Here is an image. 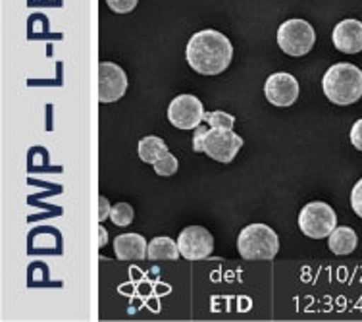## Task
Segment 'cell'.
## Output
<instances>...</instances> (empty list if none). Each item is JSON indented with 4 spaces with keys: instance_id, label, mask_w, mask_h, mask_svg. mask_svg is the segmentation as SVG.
Wrapping results in <instances>:
<instances>
[{
    "instance_id": "1",
    "label": "cell",
    "mask_w": 362,
    "mask_h": 322,
    "mask_svg": "<svg viewBox=\"0 0 362 322\" xmlns=\"http://www.w3.org/2000/svg\"><path fill=\"white\" fill-rule=\"evenodd\" d=\"M185 57L197 74L218 76L230 68L233 47L230 39L216 29H202L189 39Z\"/></svg>"
},
{
    "instance_id": "2",
    "label": "cell",
    "mask_w": 362,
    "mask_h": 322,
    "mask_svg": "<svg viewBox=\"0 0 362 322\" xmlns=\"http://www.w3.org/2000/svg\"><path fill=\"white\" fill-rule=\"evenodd\" d=\"M322 89L329 103L353 105L362 97V70L355 64H334L322 77Z\"/></svg>"
},
{
    "instance_id": "3",
    "label": "cell",
    "mask_w": 362,
    "mask_h": 322,
    "mask_svg": "<svg viewBox=\"0 0 362 322\" xmlns=\"http://www.w3.org/2000/svg\"><path fill=\"white\" fill-rule=\"evenodd\" d=\"M237 251L245 260H272L279 251V238L270 226H245L237 238Z\"/></svg>"
},
{
    "instance_id": "4",
    "label": "cell",
    "mask_w": 362,
    "mask_h": 322,
    "mask_svg": "<svg viewBox=\"0 0 362 322\" xmlns=\"http://www.w3.org/2000/svg\"><path fill=\"white\" fill-rule=\"evenodd\" d=\"M314 42H316V31L308 21L287 20L279 25L278 45L287 57H305L314 49Z\"/></svg>"
},
{
    "instance_id": "5",
    "label": "cell",
    "mask_w": 362,
    "mask_h": 322,
    "mask_svg": "<svg viewBox=\"0 0 362 322\" xmlns=\"http://www.w3.org/2000/svg\"><path fill=\"white\" fill-rule=\"evenodd\" d=\"M299 228L307 238H329V234L337 228V214L324 201H313L299 212Z\"/></svg>"
},
{
    "instance_id": "6",
    "label": "cell",
    "mask_w": 362,
    "mask_h": 322,
    "mask_svg": "<svg viewBox=\"0 0 362 322\" xmlns=\"http://www.w3.org/2000/svg\"><path fill=\"white\" fill-rule=\"evenodd\" d=\"M204 106H202L201 98H197L195 95H180L175 97L170 106H168V120L170 124L177 130L189 132L195 130L202 124L204 120Z\"/></svg>"
},
{
    "instance_id": "7",
    "label": "cell",
    "mask_w": 362,
    "mask_h": 322,
    "mask_svg": "<svg viewBox=\"0 0 362 322\" xmlns=\"http://www.w3.org/2000/svg\"><path fill=\"white\" fill-rule=\"evenodd\" d=\"M243 149V137H239L233 130H212L210 127L204 137L202 153L222 164H231L237 153Z\"/></svg>"
},
{
    "instance_id": "8",
    "label": "cell",
    "mask_w": 362,
    "mask_h": 322,
    "mask_svg": "<svg viewBox=\"0 0 362 322\" xmlns=\"http://www.w3.org/2000/svg\"><path fill=\"white\" fill-rule=\"evenodd\" d=\"M127 91V76L124 68L114 62L98 64V100L103 105L116 103Z\"/></svg>"
},
{
    "instance_id": "9",
    "label": "cell",
    "mask_w": 362,
    "mask_h": 322,
    "mask_svg": "<svg viewBox=\"0 0 362 322\" xmlns=\"http://www.w3.org/2000/svg\"><path fill=\"white\" fill-rule=\"evenodd\" d=\"M177 247L181 257H185L187 260H201L210 257L214 251V238L202 226H187L185 230H181Z\"/></svg>"
},
{
    "instance_id": "10",
    "label": "cell",
    "mask_w": 362,
    "mask_h": 322,
    "mask_svg": "<svg viewBox=\"0 0 362 322\" xmlns=\"http://www.w3.org/2000/svg\"><path fill=\"white\" fill-rule=\"evenodd\" d=\"M264 95L270 105L287 108L299 98V81L291 74L276 71L266 79Z\"/></svg>"
},
{
    "instance_id": "11",
    "label": "cell",
    "mask_w": 362,
    "mask_h": 322,
    "mask_svg": "<svg viewBox=\"0 0 362 322\" xmlns=\"http://www.w3.org/2000/svg\"><path fill=\"white\" fill-rule=\"evenodd\" d=\"M332 41L345 54H358L362 50V21L343 20L334 28Z\"/></svg>"
},
{
    "instance_id": "12",
    "label": "cell",
    "mask_w": 362,
    "mask_h": 322,
    "mask_svg": "<svg viewBox=\"0 0 362 322\" xmlns=\"http://www.w3.org/2000/svg\"><path fill=\"white\" fill-rule=\"evenodd\" d=\"M148 243L141 234H124L114 239V253L119 260L146 259Z\"/></svg>"
},
{
    "instance_id": "13",
    "label": "cell",
    "mask_w": 362,
    "mask_h": 322,
    "mask_svg": "<svg viewBox=\"0 0 362 322\" xmlns=\"http://www.w3.org/2000/svg\"><path fill=\"white\" fill-rule=\"evenodd\" d=\"M356 243H358V236L353 228L349 226H337L329 238H327V246H329V251L334 255H351V253L356 249Z\"/></svg>"
},
{
    "instance_id": "14",
    "label": "cell",
    "mask_w": 362,
    "mask_h": 322,
    "mask_svg": "<svg viewBox=\"0 0 362 322\" xmlns=\"http://www.w3.org/2000/svg\"><path fill=\"white\" fill-rule=\"evenodd\" d=\"M180 247L177 241L172 238H154L148 243V251H146V259L151 260H174L180 257Z\"/></svg>"
},
{
    "instance_id": "15",
    "label": "cell",
    "mask_w": 362,
    "mask_h": 322,
    "mask_svg": "<svg viewBox=\"0 0 362 322\" xmlns=\"http://www.w3.org/2000/svg\"><path fill=\"white\" fill-rule=\"evenodd\" d=\"M137 153H139L141 161L146 164H154L156 161H160L164 154H168V145L164 143V139L156 137V135H146L139 141Z\"/></svg>"
},
{
    "instance_id": "16",
    "label": "cell",
    "mask_w": 362,
    "mask_h": 322,
    "mask_svg": "<svg viewBox=\"0 0 362 322\" xmlns=\"http://www.w3.org/2000/svg\"><path fill=\"white\" fill-rule=\"evenodd\" d=\"M133 217H135V210H133V207L129 203L114 205L110 210L112 222L116 226H119V228H126V226L132 224Z\"/></svg>"
},
{
    "instance_id": "17",
    "label": "cell",
    "mask_w": 362,
    "mask_h": 322,
    "mask_svg": "<svg viewBox=\"0 0 362 322\" xmlns=\"http://www.w3.org/2000/svg\"><path fill=\"white\" fill-rule=\"evenodd\" d=\"M204 122L212 130H233L235 118L231 114L222 113V110H212V113L204 114Z\"/></svg>"
},
{
    "instance_id": "18",
    "label": "cell",
    "mask_w": 362,
    "mask_h": 322,
    "mask_svg": "<svg viewBox=\"0 0 362 322\" xmlns=\"http://www.w3.org/2000/svg\"><path fill=\"white\" fill-rule=\"evenodd\" d=\"M177 166H180V162L172 153L164 154L160 161H156L153 164L154 172L158 176H174L177 172Z\"/></svg>"
},
{
    "instance_id": "19",
    "label": "cell",
    "mask_w": 362,
    "mask_h": 322,
    "mask_svg": "<svg viewBox=\"0 0 362 322\" xmlns=\"http://www.w3.org/2000/svg\"><path fill=\"white\" fill-rule=\"evenodd\" d=\"M106 4L116 14H129L137 8L139 0H106Z\"/></svg>"
},
{
    "instance_id": "20",
    "label": "cell",
    "mask_w": 362,
    "mask_h": 322,
    "mask_svg": "<svg viewBox=\"0 0 362 322\" xmlns=\"http://www.w3.org/2000/svg\"><path fill=\"white\" fill-rule=\"evenodd\" d=\"M351 207L355 210L356 217L362 218V178L355 183V188L351 191Z\"/></svg>"
},
{
    "instance_id": "21",
    "label": "cell",
    "mask_w": 362,
    "mask_h": 322,
    "mask_svg": "<svg viewBox=\"0 0 362 322\" xmlns=\"http://www.w3.org/2000/svg\"><path fill=\"white\" fill-rule=\"evenodd\" d=\"M351 143H353V147L362 151V118L356 120L351 127Z\"/></svg>"
},
{
    "instance_id": "22",
    "label": "cell",
    "mask_w": 362,
    "mask_h": 322,
    "mask_svg": "<svg viewBox=\"0 0 362 322\" xmlns=\"http://www.w3.org/2000/svg\"><path fill=\"white\" fill-rule=\"evenodd\" d=\"M206 132H209V127H204L202 124L199 127H195V133H193V151H197V153H202V145H204Z\"/></svg>"
},
{
    "instance_id": "23",
    "label": "cell",
    "mask_w": 362,
    "mask_h": 322,
    "mask_svg": "<svg viewBox=\"0 0 362 322\" xmlns=\"http://www.w3.org/2000/svg\"><path fill=\"white\" fill-rule=\"evenodd\" d=\"M110 210H112V207H110V203H108V199L103 195L98 197V220H100V222H105L106 218H108Z\"/></svg>"
},
{
    "instance_id": "24",
    "label": "cell",
    "mask_w": 362,
    "mask_h": 322,
    "mask_svg": "<svg viewBox=\"0 0 362 322\" xmlns=\"http://www.w3.org/2000/svg\"><path fill=\"white\" fill-rule=\"evenodd\" d=\"M98 234H100V241H98V247L103 249V247L106 246V241H108V234H106L105 226H100V228H98Z\"/></svg>"
}]
</instances>
